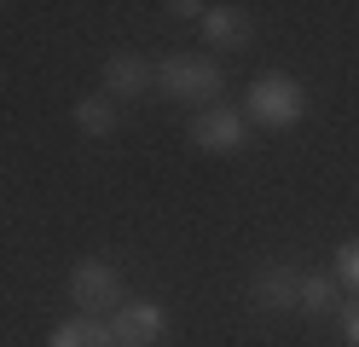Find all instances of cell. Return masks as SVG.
<instances>
[{
  "mask_svg": "<svg viewBox=\"0 0 359 347\" xmlns=\"http://www.w3.org/2000/svg\"><path fill=\"white\" fill-rule=\"evenodd\" d=\"M156 93H168L174 104L215 110L220 93H226V69L203 53H168V58H156Z\"/></svg>",
  "mask_w": 359,
  "mask_h": 347,
  "instance_id": "obj_1",
  "label": "cell"
},
{
  "mask_svg": "<svg viewBox=\"0 0 359 347\" xmlns=\"http://www.w3.org/2000/svg\"><path fill=\"white\" fill-rule=\"evenodd\" d=\"M307 116V87L296 76H284V69H266V76L250 81V93H243V122H255L266 133H284L296 128Z\"/></svg>",
  "mask_w": 359,
  "mask_h": 347,
  "instance_id": "obj_2",
  "label": "cell"
},
{
  "mask_svg": "<svg viewBox=\"0 0 359 347\" xmlns=\"http://www.w3.org/2000/svg\"><path fill=\"white\" fill-rule=\"evenodd\" d=\"M70 301H76V313L87 318H110L128 301V278L116 261H99V254H87V261L70 266Z\"/></svg>",
  "mask_w": 359,
  "mask_h": 347,
  "instance_id": "obj_3",
  "label": "cell"
},
{
  "mask_svg": "<svg viewBox=\"0 0 359 347\" xmlns=\"http://www.w3.org/2000/svg\"><path fill=\"white\" fill-rule=\"evenodd\" d=\"M186 139H191L197 151H209V156H238L243 145H250V122H243L238 110L215 104V110H197V116H191Z\"/></svg>",
  "mask_w": 359,
  "mask_h": 347,
  "instance_id": "obj_4",
  "label": "cell"
},
{
  "mask_svg": "<svg viewBox=\"0 0 359 347\" xmlns=\"http://www.w3.org/2000/svg\"><path fill=\"white\" fill-rule=\"evenodd\" d=\"M104 324H110V336H116V347H156L168 336V313L156 307V301H122Z\"/></svg>",
  "mask_w": 359,
  "mask_h": 347,
  "instance_id": "obj_5",
  "label": "cell"
},
{
  "mask_svg": "<svg viewBox=\"0 0 359 347\" xmlns=\"http://www.w3.org/2000/svg\"><path fill=\"white\" fill-rule=\"evenodd\" d=\"M250 301L261 313H290L302 301V266H290V261H266V266H255V278H250Z\"/></svg>",
  "mask_w": 359,
  "mask_h": 347,
  "instance_id": "obj_6",
  "label": "cell"
},
{
  "mask_svg": "<svg viewBox=\"0 0 359 347\" xmlns=\"http://www.w3.org/2000/svg\"><path fill=\"white\" fill-rule=\"evenodd\" d=\"M156 87V69L145 58H133V53H110L104 58V99H145V93Z\"/></svg>",
  "mask_w": 359,
  "mask_h": 347,
  "instance_id": "obj_7",
  "label": "cell"
},
{
  "mask_svg": "<svg viewBox=\"0 0 359 347\" xmlns=\"http://www.w3.org/2000/svg\"><path fill=\"white\" fill-rule=\"evenodd\" d=\"M203 41L215 53H243V46L255 41V23H250L243 6H209L203 12Z\"/></svg>",
  "mask_w": 359,
  "mask_h": 347,
  "instance_id": "obj_8",
  "label": "cell"
},
{
  "mask_svg": "<svg viewBox=\"0 0 359 347\" xmlns=\"http://www.w3.org/2000/svg\"><path fill=\"white\" fill-rule=\"evenodd\" d=\"M47 347H116V336H110L104 318H87V313H70L64 324H53Z\"/></svg>",
  "mask_w": 359,
  "mask_h": 347,
  "instance_id": "obj_9",
  "label": "cell"
},
{
  "mask_svg": "<svg viewBox=\"0 0 359 347\" xmlns=\"http://www.w3.org/2000/svg\"><path fill=\"white\" fill-rule=\"evenodd\" d=\"M76 128L87 133V139H110V133H116V122H122V116H116V99H104V93H87V99H76Z\"/></svg>",
  "mask_w": 359,
  "mask_h": 347,
  "instance_id": "obj_10",
  "label": "cell"
},
{
  "mask_svg": "<svg viewBox=\"0 0 359 347\" xmlns=\"http://www.w3.org/2000/svg\"><path fill=\"white\" fill-rule=\"evenodd\" d=\"M296 307L313 313V318H325L336 307V278L330 272H302V301H296Z\"/></svg>",
  "mask_w": 359,
  "mask_h": 347,
  "instance_id": "obj_11",
  "label": "cell"
},
{
  "mask_svg": "<svg viewBox=\"0 0 359 347\" xmlns=\"http://www.w3.org/2000/svg\"><path fill=\"white\" fill-rule=\"evenodd\" d=\"M330 278H336V290L359 295V238H348L342 249H336V261H330Z\"/></svg>",
  "mask_w": 359,
  "mask_h": 347,
  "instance_id": "obj_12",
  "label": "cell"
},
{
  "mask_svg": "<svg viewBox=\"0 0 359 347\" xmlns=\"http://www.w3.org/2000/svg\"><path fill=\"white\" fill-rule=\"evenodd\" d=\"M336 318H342V341H348V347H359V295H348Z\"/></svg>",
  "mask_w": 359,
  "mask_h": 347,
  "instance_id": "obj_13",
  "label": "cell"
},
{
  "mask_svg": "<svg viewBox=\"0 0 359 347\" xmlns=\"http://www.w3.org/2000/svg\"><path fill=\"white\" fill-rule=\"evenodd\" d=\"M163 12H168V18H186V23H203V12H209V6H203V0H168Z\"/></svg>",
  "mask_w": 359,
  "mask_h": 347,
  "instance_id": "obj_14",
  "label": "cell"
}]
</instances>
